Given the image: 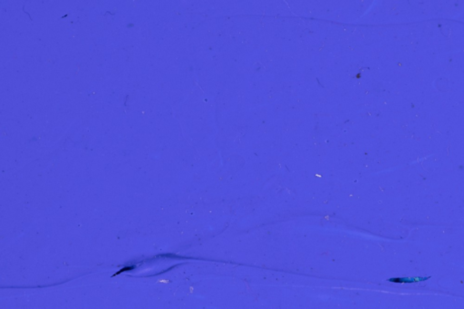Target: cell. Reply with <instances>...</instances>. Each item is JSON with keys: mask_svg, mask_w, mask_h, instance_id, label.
Instances as JSON below:
<instances>
[{"mask_svg": "<svg viewBox=\"0 0 464 309\" xmlns=\"http://www.w3.org/2000/svg\"><path fill=\"white\" fill-rule=\"evenodd\" d=\"M429 278H430V277H425V278H421V277H416V278H394L388 279V281L393 282V283L399 284L418 283V282H421V281L428 280Z\"/></svg>", "mask_w": 464, "mask_h": 309, "instance_id": "cell-1", "label": "cell"}]
</instances>
